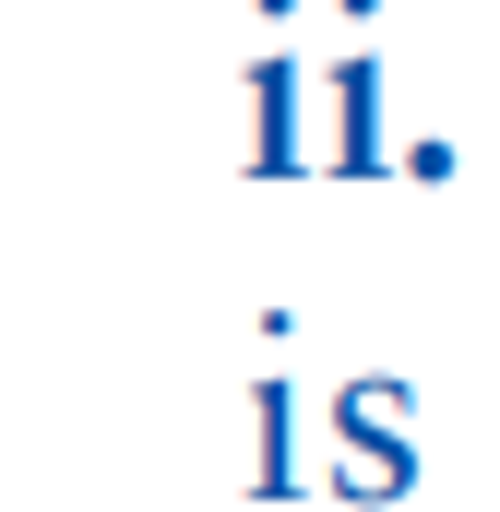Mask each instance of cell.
<instances>
[{"label":"cell","instance_id":"obj_2","mask_svg":"<svg viewBox=\"0 0 500 512\" xmlns=\"http://www.w3.org/2000/svg\"><path fill=\"white\" fill-rule=\"evenodd\" d=\"M250 167H262V179L310 167V131H298V60H262V72H250Z\"/></svg>","mask_w":500,"mask_h":512},{"label":"cell","instance_id":"obj_1","mask_svg":"<svg viewBox=\"0 0 500 512\" xmlns=\"http://www.w3.org/2000/svg\"><path fill=\"white\" fill-rule=\"evenodd\" d=\"M322 167H393L381 155V60H334L322 72Z\"/></svg>","mask_w":500,"mask_h":512},{"label":"cell","instance_id":"obj_4","mask_svg":"<svg viewBox=\"0 0 500 512\" xmlns=\"http://www.w3.org/2000/svg\"><path fill=\"white\" fill-rule=\"evenodd\" d=\"M250 417H262V453H250V501H286L298 489V453H286V382L250 393Z\"/></svg>","mask_w":500,"mask_h":512},{"label":"cell","instance_id":"obj_3","mask_svg":"<svg viewBox=\"0 0 500 512\" xmlns=\"http://www.w3.org/2000/svg\"><path fill=\"white\" fill-rule=\"evenodd\" d=\"M405 489H417V441H405V429L334 453V501H405Z\"/></svg>","mask_w":500,"mask_h":512}]
</instances>
